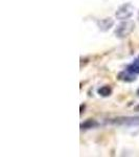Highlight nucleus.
Masks as SVG:
<instances>
[{"label": "nucleus", "mask_w": 139, "mask_h": 157, "mask_svg": "<svg viewBox=\"0 0 139 157\" xmlns=\"http://www.w3.org/2000/svg\"><path fill=\"white\" fill-rule=\"evenodd\" d=\"M134 29H135V22L131 20H126L117 25L114 30V35L118 39H125L132 34Z\"/></svg>", "instance_id": "nucleus-1"}, {"label": "nucleus", "mask_w": 139, "mask_h": 157, "mask_svg": "<svg viewBox=\"0 0 139 157\" xmlns=\"http://www.w3.org/2000/svg\"><path fill=\"white\" fill-rule=\"evenodd\" d=\"M111 124L117 126H126V127H134L139 126V116H119L113 118Z\"/></svg>", "instance_id": "nucleus-2"}, {"label": "nucleus", "mask_w": 139, "mask_h": 157, "mask_svg": "<svg viewBox=\"0 0 139 157\" xmlns=\"http://www.w3.org/2000/svg\"><path fill=\"white\" fill-rule=\"evenodd\" d=\"M134 13V6L131 3H125L118 7L115 13V16L119 20H127L132 17Z\"/></svg>", "instance_id": "nucleus-3"}, {"label": "nucleus", "mask_w": 139, "mask_h": 157, "mask_svg": "<svg viewBox=\"0 0 139 157\" xmlns=\"http://www.w3.org/2000/svg\"><path fill=\"white\" fill-rule=\"evenodd\" d=\"M114 23H115L114 19L111 18V17H108V18H103V19L98 20L97 26L102 32H107V30H109L111 27H113Z\"/></svg>", "instance_id": "nucleus-4"}, {"label": "nucleus", "mask_w": 139, "mask_h": 157, "mask_svg": "<svg viewBox=\"0 0 139 157\" xmlns=\"http://www.w3.org/2000/svg\"><path fill=\"white\" fill-rule=\"evenodd\" d=\"M117 78L120 81H122V82H127V83H131V82H134V81L136 80V77L135 75L130 71H121L118 73L117 75Z\"/></svg>", "instance_id": "nucleus-5"}, {"label": "nucleus", "mask_w": 139, "mask_h": 157, "mask_svg": "<svg viewBox=\"0 0 139 157\" xmlns=\"http://www.w3.org/2000/svg\"><path fill=\"white\" fill-rule=\"evenodd\" d=\"M98 126V123L95 120H92V118H89V120L85 121L84 123L81 124V129L82 130H89V129H93L96 128Z\"/></svg>", "instance_id": "nucleus-6"}, {"label": "nucleus", "mask_w": 139, "mask_h": 157, "mask_svg": "<svg viewBox=\"0 0 139 157\" xmlns=\"http://www.w3.org/2000/svg\"><path fill=\"white\" fill-rule=\"evenodd\" d=\"M97 93L100 95V97H103V98H107V97H110L112 94V88L108 85H105L103 87H100V89L97 90Z\"/></svg>", "instance_id": "nucleus-7"}, {"label": "nucleus", "mask_w": 139, "mask_h": 157, "mask_svg": "<svg viewBox=\"0 0 139 157\" xmlns=\"http://www.w3.org/2000/svg\"><path fill=\"white\" fill-rule=\"evenodd\" d=\"M127 70L134 73V75H139V60H137L136 62H134L133 64L129 65Z\"/></svg>", "instance_id": "nucleus-8"}, {"label": "nucleus", "mask_w": 139, "mask_h": 157, "mask_svg": "<svg viewBox=\"0 0 139 157\" xmlns=\"http://www.w3.org/2000/svg\"><path fill=\"white\" fill-rule=\"evenodd\" d=\"M134 110H135L136 112H139V105H138V106H136V107L134 108Z\"/></svg>", "instance_id": "nucleus-9"}, {"label": "nucleus", "mask_w": 139, "mask_h": 157, "mask_svg": "<svg viewBox=\"0 0 139 157\" xmlns=\"http://www.w3.org/2000/svg\"><path fill=\"white\" fill-rule=\"evenodd\" d=\"M137 94H138V95H139V89H138V90H137Z\"/></svg>", "instance_id": "nucleus-10"}]
</instances>
